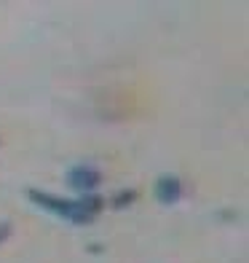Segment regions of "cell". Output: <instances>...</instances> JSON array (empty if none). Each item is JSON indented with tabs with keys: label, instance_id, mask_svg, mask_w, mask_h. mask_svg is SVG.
<instances>
[{
	"label": "cell",
	"instance_id": "4",
	"mask_svg": "<svg viewBox=\"0 0 249 263\" xmlns=\"http://www.w3.org/2000/svg\"><path fill=\"white\" fill-rule=\"evenodd\" d=\"M134 199H137V191H121V194L113 196V207L121 210V207H126V204H132Z\"/></svg>",
	"mask_w": 249,
	"mask_h": 263
},
{
	"label": "cell",
	"instance_id": "1",
	"mask_svg": "<svg viewBox=\"0 0 249 263\" xmlns=\"http://www.w3.org/2000/svg\"><path fill=\"white\" fill-rule=\"evenodd\" d=\"M27 196L35 207H40L46 212H51L56 215V218H62L67 223H75V226H86L91 223L97 215L102 212V204L105 201L99 196H78V199H62V196H56V194H49V191H38V188H32L27 191Z\"/></svg>",
	"mask_w": 249,
	"mask_h": 263
},
{
	"label": "cell",
	"instance_id": "2",
	"mask_svg": "<svg viewBox=\"0 0 249 263\" xmlns=\"http://www.w3.org/2000/svg\"><path fill=\"white\" fill-rule=\"evenodd\" d=\"M99 183H102V172L91 164H75L67 172V185L73 191H78L80 196H91L99 188Z\"/></svg>",
	"mask_w": 249,
	"mask_h": 263
},
{
	"label": "cell",
	"instance_id": "3",
	"mask_svg": "<svg viewBox=\"0 0 249 263\" xmlns=\"http://www.w3.org/2000/svg\"><path fill=\"white\" fill-rule=\"evenodd\" d=\"M153 194H156V201L158 204H177L182 196V183L177 175H161L156 180V188H153Z\"/></svg>",
	"mask_w": 249,
	"mask_h": 263
},
{
	"label": "cell",
	"instance_id": "5",
	"mask_svg": "<svg viewBox=\"0 0 249 263\" xmlns=\"http://www.w3.org/2000/svg\"><path fill=\"white\" fill-rule=\"evenodd\" d=\"M8 234H11V223H0V245L8 239Z\"/></svg>",
	"mask_w": 249,
	"mask_h": 263
}]
</instances>
